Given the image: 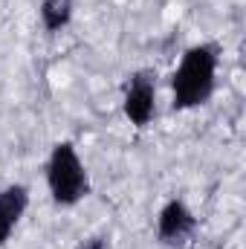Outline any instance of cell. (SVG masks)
<instances>
[{"mask_svg":"<svg viewBox=\"0 0 246 249\" xmlns=\"http://www.w3.org/2000/svg\"><path fill=\"white\" fill-rule=\"evenodd\" d=\"M47 186L58 206H75L90 194L87 168L72 142H58L47 160Z\"/></svg>","mask_w":246,"mask_h":249,"instance_id":"2","label":"cell"},{"mask_svg":"<svg viewBox=\"0 0 246 249\" xmlns=\"http://www.w3.org/2000/svg\"><path fill=\"white\" fill-rule=\"evenodd\" d=\"M194 229H197V217L183 200L174 197L162 206V212L157 217V235L165 247H183L194 235Z\"/></svg>","mask_w":246,"mask_h":249,"instance_id":"4","label":"cell"},{"mask_svg":"<svg viewBox=\"0 0 246 249\" xmlns=\"http://www.w3.org/2000/svg\"><path fill=\"white\" fill-rule=\"evenodd\" d=\"M75 0H44L41 3V23L47 32H61L64 26L72 20Z\"/></svg>","mask_w":246,"mask_h":249,"instance_id":"6","label":"cell"},{"mask_svg":"<svg viewBox=\"0 0 246 249\" xmlns=\"http://www.w3.org/2000/svg\"><path fill=\"white\" fill-rule=\"evenodd\" d=\"M29 206V188L26 186H6L0 191V247L9 241L12 229L18 226V220L23 217Z\"/></svg>","mask_w":246,"mask_h":249,"instance_id":"5","label":"cell"},{"mask_svg":"<svg viewBox=\"0 0 246 249\" xmlns=\"http://www.w3.org/2000/svg\"><path fill=\"white\" fill-rule=\"evenodd\" d=\"M75 249H110V241H107L105 235H90V238L78 241Z\"/></svg>","mask_w":246,"mask_h":249,"instance_id":"7","label":"cell"},{"mask_svg":"<svg viewBox=\"0 0 246 249\" xmlns=\"http://www.w3.org/2000/svg\"><path fill=\"white\" fill-rule=\"evenodd\" d=\"M214 78H217V50L209 44L191 47L171 78L174 107L191 110V107L206 105L214 93Z\"/></svg>","mask_w":246,"mask_h":249,"instance_id":"1","label":"cell"},{"mask_svg":"<svg viewBox=\"0 0 246 249\" xmlns=\"http://www.w3.org/2000/svg\"><path fill=\"white\" fill-rule=\"evenodd\" d=\"M157 113V81L151 72H136L124 90V116L130 124L145 127Z\"/></svg>","mask_w":246,"mask_h":249,"instance_id":"3","label":"cell"}]
</instances>
